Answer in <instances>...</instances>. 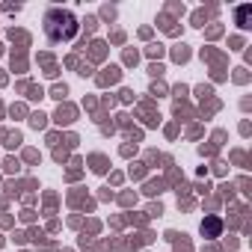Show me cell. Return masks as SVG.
<instances>
[{"label":"cell","instance_id":"cell-1","mask_svg":"<svg viewBox=\"0 0 252 252\" xmlns=\"http://www.w3.org/2000/svg\"><path fill=\"white\" fill-rule=\"evenodd\" d=\"M77 33V18L68 9H51L45 15V36L51 42H71Z\"/></svg>","mask_w":252,"mask_h":252}]
</instances>
